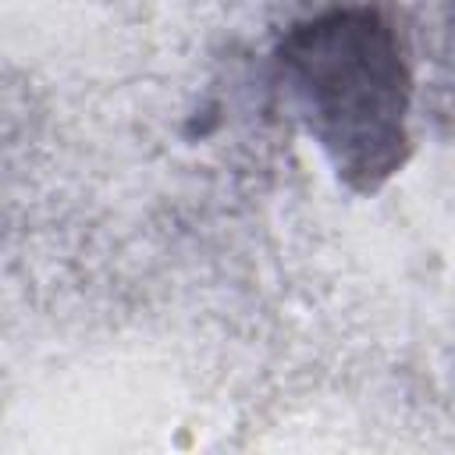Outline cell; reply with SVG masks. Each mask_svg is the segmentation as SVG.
Returning a JSON list of instances; mask_svg holds the SVG:
<instances>
[{
  "label": "cell",
  "mask_w": 455,
  "mask_h": 455,
  "mask_svg": "<svg viewBox=\"0 0 455 455\" xmlns=\"http://www.w3.org/2000/svg\"><path fill=\"white\" fill-rule=\"evenodd\" d=\"M274 64L306 132L355 192L380 188L409 156L412 78L395 25L373 7L295 21Z\"/></svg>",
  "instance_id": "obj_1"
}]
</instances>
